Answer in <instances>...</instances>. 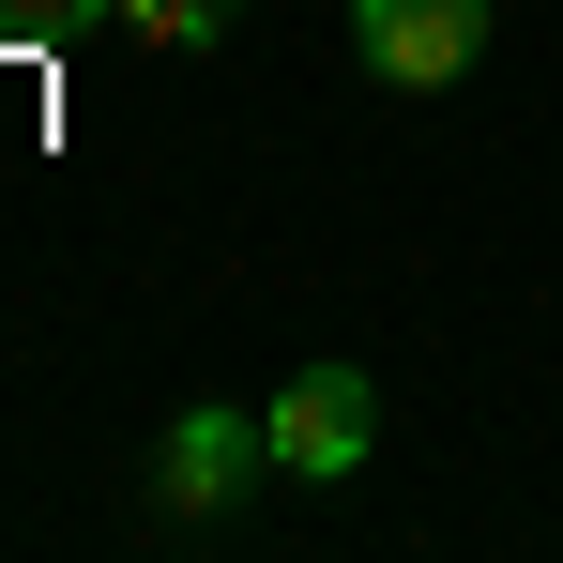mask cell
<instances>
[{"label": "cell", "instance_id": "6da1fadb", "mask_svg": "<svg viewBox=\"0 0 563 563\" xmlns=\"http://www.w3.org/2000/svg\"><path fill=\"white\" fill-rule=\"evenodd\" d=\"M260 427H275V472L335 487V472H366V442H380V396H366V366H289Z\"/></svg>", "mask_w": 563, "mask_h": 563}, {"label": "cell", "instance_id": "7a4b0ae2", "mask_svg": "<svg viewBox=\"0 0 563 563\" xmlns=\"http://www.w3.org/2000/svg\"><path fill=\"white\" fill-rule=\"evenodd\" d=\"M351 46H366V77H396V92H457L472 62H487V0H351Z\"/></svg>", "mask_w": 563, "mask_h": 563}, {"label": "cell", "instance_id": "3957f363", "mask_svg": "<svg viewBox=\"0 0 563 563\" xmlns=\"http://www.w3.org/2000/svg\"><path fill=\"white\" fill-rule=\"evenodd\" d=\"M244 457H275V427H244V411H184V427H168V503H229Z\"/></svg>", "mask_w": 563, "mask_h": 563}, {"label": "cell", "instance_id": "277c9868", "mask_svg": "<svg viewBox=\"0 0 563 563\" xmlns=\"http://www.w3.org/2000/svg\"><path fill=\"white\" fill-rule=\"evenodd\" d=\"M122 31H137V46H213L229 0H122Z\"/></svg>", "mask_w": 563, "mask_h": 563}, {"label": "cell", "instance_id": "5b68a950", "mask_svg": "<svg viewBox=\"0 0 563 563\" xmlns=\"http://www.w3.org/2000/svg\"><path fill=\"white\" fill-rule=\"evenodd\" d=\"M92 15H122V0H0V31H92Z\"/></svg>", "mask_w": 563, "mask_h": 563}]
</instances>
